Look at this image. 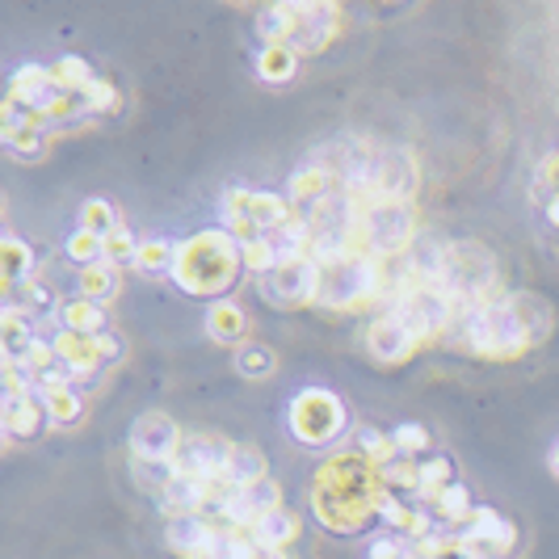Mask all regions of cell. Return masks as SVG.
<instances>
[{"instance_id":"6da1fadb","label":"cell","mask_w":559,"mask_h":559,"mask_svg":"<svg viewBox=\"0 0 559 559\" xmlns=\"http://www.w3.org/2000/svg\"><path fill=\"white\" fill-rule=\"evenodd\" d=\"M245 270V257H240V240L227 232V227H215V232H202L186 240L177 249V265H173V282L186 290V295H198V299H219L232 290V282L240 278Z\"/></svg>"},{"instance_id":"7a4b0ae2","label":"cell","mask_w":559,"mask_h":559,"mask_svg":"<svg viewBox=\"0 0 559 559\" xmlns=\"http://www.w3.org/2000/svg\"><path fill=\"white\" fill-rule=\"evenodd\" d=\"M412 232H417L412 202L371 198V202L362 207L358 227H353V252H367V257H396V252H408Z\"/></svg>"},{"instance_id":"3957f363","label":"cell","mask_w":559,"mask_h":559,"mask_svg":"<svg viewBox=\"0 0 559 559\" xmlns=\"http://www.w3.org/2000/svg\"><path fill=\"white\" fill-rule=\"evenodd\" d=\"M378 286H383V274H378V257H367V252H349L333 265H320V295H315V308L328 311H349L367 299H378Z\"/></svg>"},{"instance_id":"277c9868","label":"cell","mask_w":559,"mask_h":559,"mask_svg":"<svg viewBox=\"0 0 559 559\" xmlns=\"http://www.w3.org/2000/svg\"><path fill=\"white\" fill-rule=\"evenodd\" d=\"M345 425H349L345 405L324 387H308L290 400V434L303 446H333L345 434Z\"/></svg>"},{"instance_id":"5b68a950","label":"cell","mask_w":559,"mask_h":559,"mask_svg":"<svg viewBox=\"0 0 559 559\" xmlns=\"http://www.w3.org/2000/svg\"><path fill=\"white\" fill-rule=\"evenodd\" d=\"M392 315L405 324L417 341H437V337L450 333V324L459 315V303L446 290H437V286H412L405 299L392 308Z\"/></svg>"},{"instance_id":"8992f818","label":"cell","mask_w":559,"mask_h":559,"mask_svg":"<svg viewBox=\"0 0 559 559\" xmlns=\"http://www.w3.org/2000/svg\"><path fill=\"white\" fill-rule=\"evenodd\" d=\"M341 22V9L337 4H290V38L286 47L295 55H320Z\"/></svg>"},{"instance_id":"52a82bcc","label":"cell","mask_w":559,"mask_h":559,"mask_svg":"<svg viewBox=\"0 0 559 559\" xmlns=\"http://www.w3.org/2000/svg\"><path fill=\"white\" fill-rule=\"evenodd\" d=\"M484 324H488V358H522L530 345V333L522 315L513 308V295L488 299L484 303Z\"/></svg>"},{"instance_id":"ba28073f","label":"cell","mask_w":559,"mask_h":559,"mask_svg":"<svg viewBox=\"0 0 559 559\" xmlns=\"http://www.w3.org/2000/svg\"><path fill=\"white\" fill-rule=\"evenodd\" d=\"M261 295L270 303H315L320 295V265L311 257H295V261H282L270 278H261Z\"/></svg>"},{"instance_id":"9c48e42d","label":"cell","mask_w":559,"mask_h":559,"mask_svg":"<svg viewBox=\"0 0 559 559\" xmlns=\"http://www.w3.org/2000/svg\"><path fill=\"white\" fill-rule=\"evenodd\" d=\"M459 534L471 543L475 559H505L509 551H513V543H518L513 522H509V518H500L497 509H488V505H475L471 522H467Z\"/></svg>"},{"instance_id":"30bf717a","label":"cell","mask_w":559,"mask_h":559,"mask_svg":"<svg viewBox=\"0 0 559 559\" xmlns=\"http://www.w3.org/2000/svg\"><path fill=\"white\" fill-rule=\"evenodd\" d=\"M182 430L173 425V417L164 412H148L135 421L131 430V459H156V463H173L182 450Z\"/></svg>"},{"instance_id":"8fae6325","label":"cell","mask_w":559,"mask_h":559,"mask_svg":"<svg viewBox=\"0 0 559 559\" xmlns=\"http://www.w3.org/2000/svg\"><path fill=\"white\" fill-rule=\"evenodd\" d=\"M417 186H421L417 156L408 152V148H383V152H378V182H374V198L412 202Z\"/></svg>"},{"instance_id":"7c38bea8","label":"cell","mask_w":559,"mask_h":559,"mask_svg":"<svg viewBox=\"0 0 559 559\" xmlns=\"http://www.w3.org/2000/svg\"><path fill=\"white\" fill-rule=\"evenodd\" d=\"M227 450H232V442H223L219 434H186L173 463L182 475H194V480H219L223 463H227Z\"/></svg>"},{"instance_id":"4fadbf2b","label":"cell","mask_w":559,"mask_h":559,"mask_svg":"<svg viewBox=\"0 0 559 559\" xmlns=\"http://www.w3.org/2000/svg\"><path fill=\"white\" fill-rule=\"evenodd\" d=\"M219 538V518L207 513H182V518H169L164 526V543L169 551H177L182 559H202Z\"/></svg>"},{"instance_id":"5bb4252c","label":"cell","mask_w":559,"mask_h":559,"mask_svg":"<svg viewBox=\"0 0 559 559\" xmlns=\"http://www.w3.org/2000/svg\"><path fill=\"white\" fill-rule=\"evenodd\" d=\"M337 189V177L324 169V164H308V169H299L295 177H290V186H286V202H290V211L295 215H303L311 223V215L324 207V198Z\"/></svg>"},{"instance_id":"9a60e30c","label":"cell","mask_w":559,"mask_h":559,"mask_svg":"<svg viewBox=\"0 0 559 559\" xmlns=\"http://www.w3.org/2000/svg\"><path fill=\"white\" fill-rule=\"evenodd\" d=\"M0 425H4V434L13 437V442H22V437L42 434V430L51 425V417H47L42 396H38V392H26V396H4V405H0Z\"/></svg>"},{"instance_id":"2e32d148","label":"cell","mask_w":559,"mask_h":559,"mask_svg":"<svg viewBox=\"0 0 559 559\" xmlns=\"http://www.w3.org/2000/svg\"><path fill=\"white\" fill-rule=\"evenodd\" d=\"M274 509H282V488L265 475L261 484H249V488H240V493L232 497V505L223 509V522L249 530L257 518H265V513H274Z\"/></svg>"},{"instance_id":"e0dca14e","label":"cell","mask_w":559,"mask_h":559,"mask_svg":"<svg viewBox=\"0 0 559 559\" xmlns=\"http://www.w3.org/2000/svg\"><path fill=\"white\" fill-rule=\"evenodd\" d=\"M417 345L421 341L408 333L392 311H387V315H378L371 328H367V349H371L378 362H405V358L417 353Z\"/></svg>"},{"instance_id":"ac0fdd59","label":"cell","mask_w":559,"mask_h":559,"mask_svg":"<svg viewBox=\"0 0 559 559\" xmlns=\"http://www.w3.org/2000/svg\"><path fill=\"white\" fill-rule=\"evenodd\" d=\"M51 345H55V353H60V362L67 367V374L76 378V383H89V378H97V374L105 371L101 367V353H97V337H80V333H55L51 337Z\"/></svg>"},{"instance_id":"d6986e66","label":"cell","mask_w":559,"mask_h":559,"mask_svg":"<svg viewBox=\"0 0 559 559\" xmlns=\"http://www.w3.org/2000/svg\"><path fill=\"white\" fill-rule=\"evenodd\" d=\"M55 94H60V89H55V80H51V67H38V63H22V67L13 72V80H9V97L22 101L26 110H42Z\"/></svg>"},{"instance_id":"ffe728a7","label":"cell","mask_w":559,"mask_h":559,"mask_svg":"<svg viewBox=\"0 0 559 559\" xmlns=\"http://www.w3.org/2000/svg\"><path fill=\"white\" fill-rule=\"evenodd\" d=\"M55 320H60L63 333H80V337H105V333H110V315H105V308L80 299V295L67 299Z\"/></svg>"},{"instance_id":"44dd1931","label":"cell","mask_w":559,"mask_h":559,"mask_svg":"<svg viewBox=\"0 0 559 559\" xmlns=\"http://www.w3.org/2000/svg\"><path fill=\"white\" fill-rule=\"evenodd\" d=\"M34 341H38V333H34L30 315H22L17 308H4V315H0V349H4V362H17V367H22Z\"/></svg>"},{"instance_id":"7402d4cb","label":"cell","mask_w":559,"mask_h":559,"mask_svg":"<svg viewBox=\"0 0 559 559\" xmlns=\"http://www.w3.org/2000/svg\"><path fill=\"white\" fill-rule=\"evenodd\" d=\"M219 480H223V484H232V488L261 484V480H265V459H261V450H257V446H232Z\"/></svg>"},{"instance_id":"603a6c76","label":"cell","mask_w":559,"mask_h":559,"mask_svg":"<svg viewBox=\"0 0 559 559\" xmlns=\"http://www.w3.org/2000/svg\"><path fill=\"white\" fill-rule=\"evenodd\" d=\"M295 534H299V522H295V513H286V509H274V513L257 518L249 526L252 547H274V551H282Z\"/></svg>"},{"instance_id":"cb8c5ba5","label":"cell","mask_w":559,"mask_h":559,"mask_svg":"<svg viewBox=\"0 0 559 559\" xmlns=\"http://www.w3.org/2000/svg\"><path fill=\"white\" fill-rule=\"evenodd\" d=\"M76 295L105 308V303L119 295V270H114L110 261H97L89 270H80V274H76Z\"/></svg>"},{"instance_id":"d4e9b609","label":"cell","mask_w":559,"mask_h":559,"mask_svg":"<svg viewBox=\"0 0 559 559\" xmlns=\"http://www.w3.org/2000/svg\"><path fill=\"white\" fill-rule=\"evenodd\" d=\"M417 484H421V500H434L442 488L459 484L455 480V459L450 455H425V459H417Z\"/></svg>"},{"instance_id":"484cf974","label":"cell","mask_w":559,"mask_h":559,"mask_svg":"<svg viewBox=\"0 0 559 559\" xmlns=\"http://www.w3.org/2000/svg\"><path fill=\"white\" fill-rule=\"evenodd\" d=\"M0 265H4V290H13V286H22L26 278H34L38 252L26 249V245L13 240V236H4V245H0Z\"/></svg>"},{"instance_id":"4316f807","label":"cell","mask_w":559,"mask_h":559,"mask_svg":"<svg viewBox=\"0 0 559 559\" xmlns=\"http://www.w3.org/2000/svg\"><path fill=\"white\" fill-rule=\"evenodd\" d=\"M295 72H299V55H295L290 47H261V55H257V76H261L265 85H290Z\"/></svg>"},{"instance_id":"83f0119b","label":"cell","mask_w":559,"mask_h":559,"mask_svg":"<svg viewBox=\"0 0 559 559\" xmlns=\"http://www.w3.org/2000/svg\"><path fill=\"white\" fill-rule=\"evenodd\" d=\"M434 513L446 522V526H467L471 522V513H475V505H471V493H467L463 484H450V488H442L434 500Z\"/></svg>"},{"instance_id":"f1b7e54d","label":"cell","mask_w":559,"mask_h":559,"mask_svg":"<svg viewBox=\"0 0 559 559\" xmlns=\"http://www.w3.org/2000/svg\"><path fill=\"white\" fill-rule=\"evenodd\" d=\"M38 396H42V405H47L51 425H76V421L85 417V400H80L76 387H51V392H38Z\"/></svg>"},{"instance_id":"f546056e","label":"cell","mask_w":559,"mask_h":559,"mask_svg":"<svg viewBox=\"0 0 559 559\" xmlns=\"http://www.w3.org/2000/svg\"><path fill=\"white\" fill-rule=\"evenodd\" d=\"M245 328H249V320H245V311L236 308V303H215L211 315H207V333L223 345H236L245 337Z\"/></svg>"},{"instance_id":"4dcf8cb0","label":"cell","mask_w":559,"mask_h":559,"mask_svg":"<svg viewBox=\"0 0 559 559\" xmlns=\"http://www.w3.org/2000/svg\"><path fill=\"white\" fill-rule=\"evenodd\" d=\"M51 80L63 94H85L97 80V72L85 60H76V55H63L60 63H51Z\"/></svg>"},{"instance_id":"1f68e13d","label":"cell","mask_w":559,"mask_h":559,"mask_svg":"<svg viewBox=\"0 0 559 559\" xmlns=\"http://www.w3.org/2000/svg\"><path fill=\"white\" fill-rule=\"evenodd\" d=\"M63 257H67L72 265L89 270V265H97V261H105V240L94 236V232H85V227H76V232L63 240Z\"/></svg>"},{"instance_id":"d6a6232c","label":"cell","mask_w":559,"mask_h":559,"mask_svg":"<svg viewBox=\"0 0 559 559\" xmlns=\"http://www.w3.org/2000/svg\"><path fill=\"white\" fill-rule=\"evenodd\" d=\"M80 227L85 232H94V236H114L119 227H123V219H119V207L114 202H105V198H89L85 207H80Z\"/></svg>"},{"instance_id":"836d02e7","label":"cell","mask_w":559,"mask_h":559,"mask_svg":"<svg viewBox=\"0 0 559 559\" xmlns=\"http://www.w3.org/2000/svg\"><path fill=\"white\" fill-rule=\"evenodd\" d=\"M513 308H518L522 324H526L530 341H543V337L551 333V308H547L543 299H534V295H513Z\"/></svg>"},{"instance_id":"e575fe53","label":"cell","mask_w":559,"mask_h":559,"mask_svg":"<svg viewBox=\"0 0 559 559\" xmlns=\"http://www.w3.org/2000/svg\"><path fill=\"white\" fill-rule=\"evenodd\" d=\"M257 34L265 38V47H286L290 38V4H270L257 13Z\"/></svg>"},{"instance_id":"d590c367","label":"cell","mask_w":559,"mask_h":559,"mask_svg":"<svg viewBox=\"0 0 559 559\" xmlns=\"http://www.w3.org/2000/svg\"><path fill=\"white\" fill-rule=\"evenodd\" d=\"M421 559H475L471 551V543H467L459 530H450V534H437L430 543H421V547H412Z\"/></svg>"},{"instance_id":"8d00e7d4","label":"cell","mask_w":559,"mask_h":559,"mask_svg":"<svg viewBox=\"0 0 559 559\" xmlns=\"http://www.w3.org/2000/svg\"><path fill=\"white\" fill-rule=\"evenodd\" d=\"M131 467H135V480L148 488V493H164L173 480H177V463H156V459H131Z\"/></svg>"},{"instance_id":"74e56055","label":"cell","mask_w":559,"mask_h":559,"mask_svg":"<svg viewBox=\"0 0 559 559\" xmlns=\"http://www.w3.org/2000/svg\"><path fill=\"white\" fill-rule=\"evenodd\" d=\"M173 265H177V249H173V245H164V240L139 245L135 270H144V274H173Z\"/></svg>"},{"instance_id":"f35d334b","label":"cell","mask_w":559,"mask_h":559,"mask_svg":"<svg viewBox=\"0 0 559 559\" xmlns=\"http://www.w3.org/2000/svg\"><path fill=\"white\" fill-rule=\"evenodd\" d=\"M4 148L17 156V160H38L47 152V135L34 131V126H17V131H4Z\"/></svg>"},{"instance_id":"ab89813d","label":"cell","mask_w":559,"mask_h":559,"mask_svg":"<svg viewBox=\"0 0 559 559\" xmlns=\"http://www.w3.org/2000/svg\"><path fill=\"white\" fill-rule=\"evenodd\" d=\"M240 257H245V270L257 274V278H270L274 270H278V252L270 249V240L261 236V240H252V245H240Z\"/></svg>"},{"instance_id":"60d3db41","label":"cell","mask_w":559,"mask_h":559,"mask_svg":"<svg viewBox=\"0 0 559 559\" xmlns=\"http://www.w3.org/2000/svg\"><path fill=\"white\" fill-rule=\"evenodd\" d=\"M236 371L245 378H265L274 371V353L265 345H245V349H236Z\"/></svg>"},{"instance_id":"b9f144b4","label":"cell","mask_w":559,"mask_h":559,"mask_svg":"<svg viewBox=\"0 0 559 559\" xmlns=\"http://www.w3.org/2000/svg\"><path fill=\"white\" fill-rule=\"evenodd\" d=\"M105 261H110L114 270H123V265H135V261H139V245H135V236L126 232V223L114 232V236H105Z\"/></svg>"},{"instance_id":"7bdbcfd3","label":"cell","mask_w":559,"mask_h":559,"mask_svg":"<svg viewBox=\"0 0 559 559\" xmlns=\"http://www.w3.org/2000/svg\"><path fill=\"white\" fill-rule=\"evenodd\" d=\"M367 559H412V543L405 534H396V530L374 534L371 547H367Z\"/></svg>"},{"instance_id":"ee69618b","label":"cell","mask_w":559,"mask_h":559,"mask_svg":"<svg viewBox=\"0 0 559 559\" xmlns=\"http://www.w3.org/2000/svg\"><path fill=\"white\" fill-rule=\"evenodd\" d=\"M392 437H396L400 455H408V459H425V450H430V434L421 425H400V430H392Z\"/></svg>"},{"instance_id":"f6af8a7d","label":"cell","mask_w":559,"mask_h":559,"mask_svg":"<svg viewBox=\"0 0 559 559\" xmlns=\"http://www.w3.org/2000/svg\"><path fill=\"white\" fill-rule=\"evenodd\" d=\"M85 97H89V110H94V114H110V110H119V89H114L110 80H101V76L85 89Z\"/></svg>"},{"instance_id":"bcb514c9","label":"cell","mask_w":559,"mask_h":559,"mask_svg":"<svg viewBox=\"0 0 559 559\" xmlns=\"http://www.w3.org/2000/svg\"><path fill=\"white\" fill-rule=\"evenodd\" d=\"M97 353H101V367H114V362H123V341L114 333H105V337H97Z\"/></svg>"},{"instance_id":"7dc6e473","label":"cell","mask_w":559,"mask_h":559,"mask_svg":"<svg viewBox=\"0 0 559 559\" xmlns=\"http://www.w3.org/2000/svg\"><path fill=\"white\" fill-rule=\"evenodd\" d=\"M547 219H551V227H559V194L547 198Z\"/></svg>"},{"instance_id":"c3c4849f","label":"cell","mask_w":559,"mask_h":559,"mask_svg":"<svg viewBox=\"0 0 559 559\" xmlns=\"http://www.w3.org/2000/svg\"><path fill=\"white\" fill-rule=\"evenodd\" d=\"M252 559H286V556H282V551H274V547H257V551H252Z\"/></svg>"},{"instance_id":"681fc988","label":"cell","mask_w":559,"mask_h":559,"mask_svg":"<svg viewBox=\"0 0 559 559\" xmlns=\"http://www.w3.org/2000/svg\"><path fill=\"white\" fill-rule=\"evenodd\" d=\"M551 471H556V475H559V446H556V450H551Z\"/></svg>"},{"instance_id":"f907efd6","label":"cell","mask_w":559,"mask_h":559,"mask_svg":"<svg viewBox=\"0 0 559 559\" xmlns=\"http://www.w3.org/2000/svg\"><path fill=\"white\" fill-rule=\"evenodd\" d=\"M412 559H421V556H417V551H412Z\"/></svg>"}]
</instances>
